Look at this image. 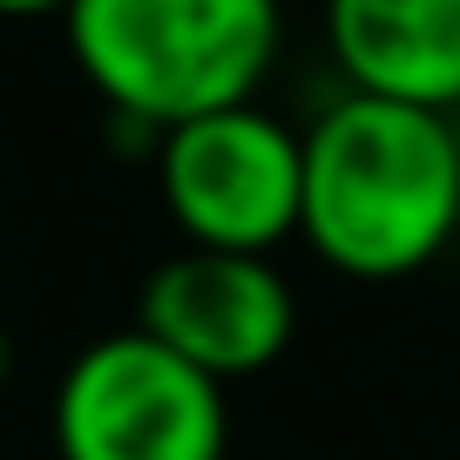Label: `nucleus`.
Wrapping results in <instances>:
<instances>
[{"mask_svg":"<svg viewBox=\"0 0 460 460\" xmlns=\"http://www.w3.org/2000/svg\"><path fill=\"white\" fill-rule=\"evenodd\" d=\"M325 41L352 95L460 109V0H325Z\"/></svg>","mask_w":460,"mask_h":460,"instance_id":"obj_6","label":"nucleus"},{"mask_svg":"<svg viewBox=\"0 0 460 460\" xmlns=\"http://www.w3.org/2000/svg\"><path fill=\"white\" fill-rule=\"evenodd\" d=\"M278 0H75L68 48L115 122L163 136L237 109L278 61Z\"/></svg>","mask_w":460,"mask_h":460,"instance_id":"obj_2","label":"nucleus"},{"mask_svg":"<svg viewBox=\"0 0 460 460\" xmlns=\"http://www.w3.org/2000/svg\"><path fill=\"white\" fill-rule=\"evenodd\" d=\"M460 230V136L447 115L345 95L305 129L298 237L359 285L413 278Z\"/></svg>","mask_w":460,"mask_h":460,"instance_id":"obj_1","label":"nucleus"},{"mask_svg":"<svg viewBox=\"0 0 460 460\" xmlns=\"http://www.w3.org/2000/svg\"><path fill=\"white\" fill-rule=\"evenodd\" d=\"M136 325L176 359H190L203 379L271 373L298 332V291L285 285L271 258H237V251H176L156 264L136 305Z\"/></svg>","mask_w":460,"mask_h":460,"instance_id":"obj_5","label":"nucleus"},{"mask_svg":"<svg viewBox=\"0 0 460 460\" xmlns=\"http://www.w3.org/2000/svg\"><path fill=\"white\" fill-rule=\"evenodd\" d=\"M61 460H224V386L156 345L143 325L82 345L55 386Z\"/></svg>","mask_w":460,"mask_h":460,"instance_id":"obj_3","label":"nucleus"},{"mask_svg":"<svg viewBox=\"0 0 460 460\" xmlns=\"http://www.w3.org/2000/svg\"><path fill=\"white\" fill-rule=\"evenodd\" d=\"M75 0H0V14H68Z\"/></svg>","mask_w":460,"mask_h":460,"instance_id":"obj_7","label":"nucleus"},{"mask_svg":"<svg viewBox=\"0 0 460 460\" xmlns=\"http://www.w3.org/2000/svg\"><path fill=\"white\" fill-rule=\"evenodd\" d=\"M7 366H14V339H7V325H0V386H7Z\"/></svg>","mask_w":460,"mask_h":460,"instance_id":"obj_8","label":"nucleus"},{"mask_svg":"<svg viewBox=\"0 0 460 460\" xmlns=\"http://www.w3.org/2000/svg\"><path fill=\"white\" fill-rule=\"evenodd\" d=\"M156 190L190 251L271 258L285 237H298L305 136L258 102L176 122L156 143Z\"/></svg>","mask_w":460,"mask_h":460,"instance_id":"obj_4","label":"nucleus"}]
</instances>
